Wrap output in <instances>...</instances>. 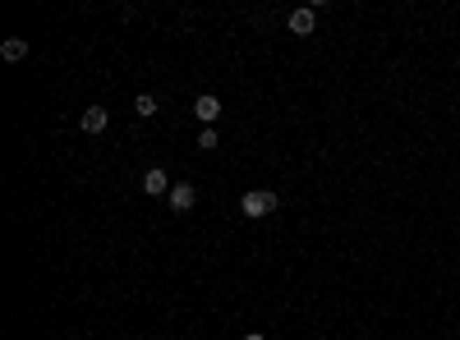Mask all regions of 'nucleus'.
<instances>
[{"label":"nucleus","mask_w":460,"mask_h":340,"mask_svg":"<svg viewBox=\"0 0 460 340\" xmlns=\"http://www.w3.org/2000/svg\"><path fill=\"white\" fill-rule=\"evenodd\" d=\"M281 207V198L272 193V189H249V193L240 198V212L249 221H263V216H272V212Z\"/></svg>","instance_id":"obj_1"},{"label":"nucleus","mask_w":460,"mask_h":340,"mask_svg":"<svg viewBox=\"0 0 460 340\" xmlns=\"http://www.w3.org/2000/svg\"><path fill=\"white\" fill-rule=\"evenodd\" d=\"M171 189H175V184H171V175H166L161 165H152V170L143 175V193H152V198H166Z\"/></svg>","instance_id":"obj_2"},{"label":"nucleus","mask_w":460,"mask_h":340,"mask_svg":"<svg viewBox=\"0 0 460 340\" xmlns=\"http://www.w3.org/2000/svg\"><path fill=\"white\" fill-rule=\"evenodd\" d=\"M166 202H171V212H194L198 189H194V184H175L171 193H166Z\"/></svg>","instance_id":"obj_3"},{"label":"nucleus","mask_w":460,"mask_h":340,"mask_svg":"<svg viewBox=\"0 0 460 340\" xmlns=\"http://www.w3.org/2000/svg\"><path fill=\"white\" fill-rule=\"evenodd\" d=\"M194 115L212 129V124H217V115H221V101L212 97V92H203V97H194Z\"/></svg>","instance_id":"obj_4"},{"label":"nucleus","mask_w":460,"mask_h":340,"mask_svg":"<svg viewBox=\"0 0 460 340\" xmlns=\"http://www.w3.org/2000/svg\"><path fill=\"white\" fill-rule=\"evenodd\" d=\"M285 23H290V33H295V37H308L313 28H318V10H295Z\"/></svg>","instance_id":"obj_5"},{"label":"nucleus","mask_w":460,"mask_h":340,"mask_svg":"<svg viewBox=\"0 0 460 340\" xmlns=\"http://www.w3.org/2000/svg\"><path fill=\"white\" fill-rule=\"evenodd\" d=\"M78 124H83V133H101V129L110 124V115H106V106H88Z\"/></svg>","instance_id":"obj_6"},{"label":"nucleus","mask_w":460,"mask_h":340,"mask_svg":"<svg viewBox=\"0 0 460 340\" xmlns=\"http://www.w3.org/2000/svg\"><path fill=\"white\" fill-rule=\"evenodd\" d=\"M0 55H5L10 65H19V60H28V42H23V37H10V42L0 46Z\"/></svg>","instance_id":"obj_7"},{"label":"nucleus","mask_w":460,"mask_h":340,"mask_svg":"<svg viewBox=\"0 0 460 340\" xmlns=\"http://www.w3.org/2000/svg\"><path fill=\"white\" fill-rule=\"evenodd\" d=\"M134 110H138L143 120H148V115H157V97H152V92H138V97H134Z\"/></svg>","instance_id":"obj_8"},{"label":"nucleus","mask_w":460,"mask_h":340,"mask_svg":"<svg viewBox=\"0 0 460 340\" xmlns=\"http://www.w3.org/2000/svg\"><path fill=\"white\" fill-rule=\"evenodd\" d=\"M198 147H203V152H212V147H221L217 129H203V133H198Z\"/></svg>","instance_id":"obj_9"},{"label":"nucleus","mask_w":460,"mask_h":340,"mask_svg":"<svg viewBox=\"0 0 460 340\" xmlns=\"http://www.w3.org/2000/svg\"><path fill=\"white\" fill-rule=\"evenodd\" d=\"M244 340H267V336H263V331H249V336H244Z\"/></svg>","instance_id":"obj_10"}]
</instances>
